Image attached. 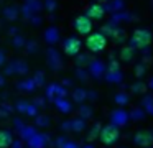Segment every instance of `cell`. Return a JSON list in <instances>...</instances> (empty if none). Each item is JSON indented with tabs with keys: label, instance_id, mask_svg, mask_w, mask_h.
<instances>
[{
	"label": "cell",
	"instance_id": "1",
	"mask_svg": "<svg viewBox=\"0 0 153 148\" xmlns=\"http://www.w3.org/2000/svg\"><path fill=\"white\" fill-rule=\"evenodd\" d=\"M130 43H132V48L137 49H143L152 43V33L148 30H135L130 36Z\"/></svg>",
	"mask_w": 153,
	"mask_h": 148
},
{
	"label": "cell",
	"instance_id": "2",
	"mask_svg": "<svg viewBox=\"0 0 153 148\" xmlns=\"http://www.w3.org/2000/svg\"><path fill=\"white\" fill-rule=\"evenodd\" d=\"M86 46H87L89 51L99 53V51H102V49H105L107 38L102 35V33H91V35H87V38H86Z\"/></svg>",
	"mask_w": 153,
	"mask_h": 148
},
{
	"label": "cell",
	"instance_id": "3",
	"mask_svg": "<svg viewBox=\"0 0 153 148\" xmlns=\"http://www.w3.org/2000/svg\"><path fill=\"white\" fill-rule=\"evenodd\" d=\"M119 137H120V132H119V128L114 127V125H107V127H104L102 130H100V135H99L100 141H102L104 145L115 143V141L119 140Z\"/></svg>",
	"mask_w": 153,
	"mask_h": 148
},
{
	"label": "cell",
	"instance_id": "4",
	"mask_svg": "<svg viewBox=\"0 0 153 148\" xmlns=\"http://www.w3.org/2000/svg\"><path fill=\"white\" fill-rule=\"evenodd\" d=\"M74 28H76V31L82 36L91 35V33H92V20L87 18L86 15L77 16L76 22H74Z\"/></svg>",
	"mask_w": 153,
	"mask_h": 148
},
{
	"label": "cell",
	"instance_id": "5",
	"mask_svg": "<svg viewBox=\"0 0 153 148\" xmlns=\"http://www.w3.org/2000/svg\"><path fill=\"white\" fill-rule=\"evenodd\" d=\"M81 46H82V43H81V39L79 38H68L66 41H64V45H63V49H64V53L66 54H69V56H76L77 53L81 51Z\"/></svg>",
	"mask_w": 153,
	"mask_h": 148
},
{
	"label": "cell",
	"instance_id": "6",
	"mask_svg": "<svg viewBox=\"0 0 153 148\" xmlns=\"http://www.w3.org/2000/svg\"><path fill=\"white\" fill-rule=\"evenodd\" d=\"M104 15H105V10H104V7L99 5V3H92V5L87 8V13H86V16L91 20H102Z\"/></svg>",
	"mask_w": 153,
	"mask_h": 148
},
{
	"label": "cell",
	"instance_id": "7",
	"mask_svg": "<svg viewBox=\"0 0 153 148\" xmlns=\"http://www.w3.org/2000/svg\"><path fill=\"white\" fill-rule=\"evenodd\" d=\"M135 143L140 145V147H150V145L153 143V133H150V132H138V133L135 135Z\"/></svg>",
	"mask_w": 153,
	"mask_h": 148
},
{
	"label": "cell",
	"instance_id": "8",
	"mask_svg": "<svg viewBox=\"0 0 153 148\" xmlns=\"http://www.w3.org/2000/svg\"><path fill=\"white\" fill-rule=\"evenodd\" d=\"M12 141H13V138H12L10 132L0 130V148H8L12 145Z\"/></svg>",
	"mask_w": 153,
	"mask_h": 148
},
{
	"label": "cell",
	"instance_id": "9",
	"mask_svg": "<svg viewBox=\"0 0 153 148\" xmlns=\"http://www.w3.org/2000/svg\"><path fill=\"white\" fill-rule=\"evenodd\" d=\"M133 58V48L132 46H123L122 51H120V59L122 61H132Z\"/></svg>",
	"mask_w": 153,
	"mask_h": 148
},
{
	"label": "cell",
	"instance_id": "10",
	"mask_svg": "<svg viewBox=\"0 0 153 148\" xmlns=\"http://www.w3.org/2000/svg\"><path fill=\"white\" fill-rule=\"evenodd\" d=\"M5 18L7 20H15L17 18V10H15V7H8V8L5 10Z\"/></svg>",
	"mask_w": 153,
	"mask_h": 148
},
{
	"label": "cell",
	"instance_id": "11",
	"mask_svg": "<svg viewBox=\"0 0 153 148\" xmlns=\"http://www.w3.org/2000/svg\"><path fill=\"white\" fill-rule=\"evenodd\" d=\"M4 61H5V53H4V51H0V64H2Z\"/></svg>",
	"mask_w": 153,
	"mask_h": 148
}]
</instances>
